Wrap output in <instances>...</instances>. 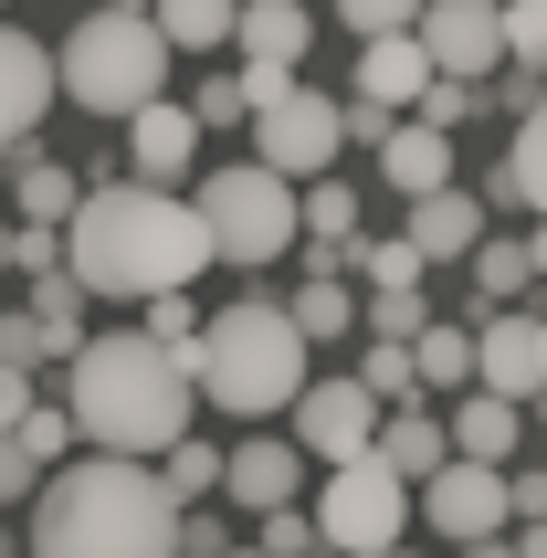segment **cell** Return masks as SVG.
<instances>
[{
    "label": "cell",
    "instance_id": "cell-1",
    "mask_svg": "<svg viewBox=\"0 0 547 558\" xmlns=\"http://www.w3.org/2000/svg\"><path fill=\"white\" fill-rule=\"evenodd\" d=\"M53 243H63V284H74V295H126V306H148V295H190L200 264H211L190 190H148V180L85 190Z\"/></svg>",
    "mask_w": 547,
    "mask_h": 558
},
{
    "label": "cell",
    "instance_id": "cell-2",
    "mask_svg": "<svg viewBox=\"0 0 547 558\" xmlns=\"http://www.w3.org/2000/svg\"><path fill=\"white\" fill-rule=\"evenodd\" d=\"M63 369H74V379H63V422H74V442H95V453L158 464V453L190 433L200 379H190V359H169V348L137 338V327H106V338H85Z\"/></svg>",
    "mask_w": 547,
    "mask_h": 558
},
{
    "label": "cell",
    "instance_id": "cell-3",
    "mask_svg": "<svg viewBox=\"0 0 547 558\" xmlns=\"http://www.w3.org/2000/svg\"><path fill=\"white\" fill-rule=\"evenodd\" d=\"M32 558H180V506L126 453L63 464L32 496Z\"/></svg>",
    "mask_w": 547,
    "mask_h": 558
},
{
    "label": "cell",
    "instance_id": "cell-4",
    "mask_svg": "<svg viewBox=\"0 0 547 558\" xmlns=\"http://www.w3.org/2000/svg\"><path fill=\"white\" fill-rule=\"evenodd\" d=\"M190 379H200V401H221L232 422H274V411H295V390L316 379V348L295 338V316L274 306V295H232V306L200 327V348H190Z\"/></svg>",
    "mask_w": 547,
    "mask_h": 558
},
{
    "label": "cell",
    "instance_id": "cell-5",
    "mask_svg": "<svg viewBox=\"0 0 547 558\" xmlns=\"http://www.w3.org/2000/svg\"><path fill=\"white\" fill-rule=\"evenodd\" d=\"M169 43H158L148 11H85V22L53 43V95H74L85 117H137L169 95Z\"/></svg>",
    "mask_w": 547,
    "mask_h": 558
},
{
    "label": "cell",
    "instance_id": "cell-6",
    "mask_svg": "<svg viewBox=\"0 0 547 558\" xmlns=\"http://www.w3.org/2000/svg\"><path fill=\"white\" fill-rule=\"evenodd\" d=\"M190 211H200V243H211V264H243V275H264V264H284V253H295V190L274 180V169H253V158L211 169V180L190 190Z\"/></svg>",
    "mask_w": 547,
    "mask_h": 558
},
{
    "label": "cell",
    "instance_id": "cell-7",
    "mask_svg": "<svg viewBox=\"0 0 547 558\" xmlns=\"http://www.w3.org/2000/svg\"><path fill=\"white\" fill-rule=\"evenodd\" d=\"M305 527H316V548H337V558H390L400 527H411V485H400L379 453H348V464H327Z\"/></svg>",
    "mask_w": 547,
    "mask_h": 558
},
{
    "label": "cell",
    "instance_id": "cell-8",
    "mask_svg": "<svg viewBox=\"0 0 547 558\" xmlns=\"http://www.w3.org/2000/svg\"><path fill=\"white\" fill-rule=\"evenodd\" d=\"M243 126H253V169H274L284 190L327 180L337 148H348V137H337V95H316V85H284L264 117H243Z\"/></svg>",
    "mask_w": 547,
    "mask_h": 558
},
{
    "label": "cell",
    "instance_id": "cell-9",
    "mask_svg": "<svg viewBox=\"0 0 547 558\" xmlns=\"http://www.w3.org/2000/svg\"><path fill=\"white\" fill-rule=\"evenodd\" d=\"M305 453V464H348V453H368L379 442V401H368L358 379H305L295 390V433H284Z\"/></svg>",
    "mask_w": 547,
    "mask_h": 558
},
{
    "label": "cell",
    "instance_id": "cell-10",
    "mask_svg": "<svg viewBox=\"0 0 547 558\" xmlns=\"http://www.w3.org/2000/svg\"><path fill=\"white\" fill-rule=\"evenodd\" d=\"M411 43H422V63L442 74V85H485L495 63H506V43H495V0H422Z\"/></svg>",
    "mask_w": 547,
    "mask_h": 558
},
{
    "label": "cell",
    "instance_id": "cell-11",
    "mask_svg": "<svg viewBox=\"0 0 547 558\" xmlns=\"http://www.w3.org/2000/svg\"><path fill=\"white\" fill-rule=\"evenodd\" d=\"M42 117H53V43L0 22V158H32Z\"/></svg>",
    "mask_w": 547,
    "mask_h": 558
},
{
    "label": "cell",
    "instance_id": "cell-12",
    "mask_svg": "<svg viewBox=\"0 0 547 558\" xmlns=\"http://www.w3.org/2000/svg\"><path fill=\"white\" fill-rule=\"evenodd\" d=\"M422 517H431V537H453V548L506 537V474H495V464H442L422 485Z\"/></svg>",
    "mask_w": 547,
    "mask_h": 558
},
{
    "label": "cell",
    "instance_id": "cell-13",
    "mask_svg": "<svg viewBox=\"0 0 547 558\" xmlns=\"http://www.w3.org/2000/svg\"><path fill=\"white\" fill-rule=\"evenodd\" d=\"M295 485H305V453L284 433H253V442H232V453H221V496L232 506H253V517H274V506H295Z\"/></svg>",
    "mask_w": 547,
    "mask_h": 558
},
{
    "label": "cell",
    "instance_id": "cell-14",
    "mask_svg": "<svg viewBox=\"0 0 547 558\" xmlns=\"http://www.w3.org/2000/svg\"><path fill=\"white\" fill-rule=\"evenodd\" d=\"M474 390H485V401H537V316H485V327H474Z\"/></svg>",
    "mask_w": 547,
    "mask_h": 558
},
{
    "label": "cell",
    "instance_id": "cell-15",
    "mask_svg": "<svg viewBox=\"0 0 547 558\" xmlns=\"http://www.w3.org/2000/svg\"><path fill=\"white\" fill-rule=\"evenodd\" d=\"M126 158H137V180H148V190H180V180H190L200 126H190L180 95H158V106H137V117H126Z\"/></svg>",
    "mask_w": 547,
    "mask_h": 558
},
{
    "label": "cell",
    "instance_id": "cell-16",
    "mask_svg": "<svg viewBox=\"0 0 547 558\" xmlns=\"http://www.w3.org/2000/svg\"><path fill=\"white\" fill-rule=\"evenodd\" d=\"M400 243L422 253V275L431 264H463V253L485 243V201H474V190H422L411 221H400Z\"/></svg>",
    "mask_w": 547,
    "mask_h": 558
},
{
    "label": "cell",
    "instance_id": "cell-17",
    "mask_svg": "<svg viewBox=\"0 0 547 558\" xmlns=\"http://www.w3.org/2000/svg\"><path fill=\"white\" fill-rule=\"evenodd\" d=\"M305 43H316V11L305 0H232V53L243 63H284L295 74Z\"/></svg>",
    "mask_w": 547,
    "mask_h": 558
},
{
    "label": "cell",
    "instance_id": "cell-18",
    "mask_svg": "<svg viewBox=\"0 0 547 558\" xmlns=\"http://www.w3.org/2000/svg\"><path fill=\"white\" fill-rule=\"evenodd\" d=\"M442 442H453V464H495V474H506V453L526 442V411H516V401H485V390H463V401L442 411Z\"/></svg>",
    "mask_w": 547,
    "mask_h": 558
},
{
    "label": "cell",
    "instance_id": "cell-19",
    "mask_svg": "<svg viewBox=\"0 0 547 558\" xmlns=\"http://www.w3.org/2000/svg\"><path fill=\"white\" fill-rule=\"evenodd\" d=\"M379 169H390V190H400V201H422V190H453V126L400 117L390 137H379Z\"/></svg>",
    "mask_w": 547,
    "mask_h": 558
},
{
    "label": "cell",
    "instance_id": "cell-20",
    "mask_svg": "<svg viewBox=\"0 0 547 558\" xmlns=\"http://www.w3.org/2000/svg\"><path fill=\"white\" fill-rule=\"evenodd\" d=\"M368 453H379V464L400 474V485H431V474L453 464V442H442V411H379V442H368Z\"/></svg>",
    "mask_w": 547,
    "mask_h": 558
},
{
    "label": "cell",
    "instance_id": "cell-21",
    "mask_svg": "<svg viewBox=\"0 0 547 558\" xmlns=\"http://www.w3.org/2000/svg\"><path fill=\"white\" fill-rule=\"evenodd\" d=\"M422 85H431V63H422V43L411 32H379V43H358V106H422Z\"/></svg>",
    "mask_w": 547,
    "mask_h": 558
},
{
    "label": "cell",
    "instance_id": "cell-22",
    "mask_svg": "<svg viewBox=\"0 0 547 558\" xmlns=\"http://www.w3.org/2000/svg\"><path fill=\"white\" fill-rule=\"evenodd\" d=\"M411 379H422V401H463L474 390V327H422L411 338Z\"/></svg>",
    "mask_w": 547,
    "mask_h": 558
},
{
    "label": "cell",
    "instance_id": "cell-23",
    "mask_svg": "<svg viewBox=\"0 0 547 558\" xmlns=\"http://www.w3.org/2000/svg\"><path fill=\"white\" fill-rule=\"evenodd\" d=\"M284 316H295V338H358V295H348V275H305L295 295H284Z\"/></svg>",
    "mask_w": 547,
    "mask_h": 558
},
{
    "label": "cell",
    "instance_id": "cell-24",
    "mask_svg": "<svg viewBox=\"0 0 547 558\" xmlns=\"http://www.w3.org/2000/svg\"><path fill=\"white\" fill-rule=\"evenodd\" d=\"M148 22L169 53H221L232 43V0H148Z\"/></svg>",
    "mask_w": 547,
    "mask_h": 558
},
{
    "label": "cell",
    "instance_id": "cell-25",
    "mask_svg": "<svg viewBox=\"0 0 547 558\" xmlns=\"http://www.w3.org/2000/svg\"><path fill=\"white\" fill-rule=\"evenodd\" d=\"M158 496H169V506H180V517H190V506H200V496H221V453H211V442H200V433H180V442H169V453H158Z\"/></svg>",
    "mask_w": 547,
    "mask_h": 558
},
{
    "label": "cell",
    "instance_id": "cell-26",
    "mask_svg": "<svg viewBox=\"0 0 547 558\" xmlns=\"http://www.w3.org/2000/svg\"><path fill=\"white\" fill-rule=\"evenodd\" d=\"M74 201H85V180H74L63 158L32 148V158H22V221H32V232H63V221H74Z\"/></svg>",
    "mask_w": 547,
    "mask_h": 558
},
{
    "label": "cell",
    "instance_id": "cell-27",
    "mask_svg": "<svg viewBox=\"0 0 547 558\" xmlns=\"http://www.w3.org/2000/svg\"><path fill=\"white\" fill-rule=\"evenodd\" d=\"M348 379H358V390H368L379 411H411V401H422V379H411V348H390V338H368Z\"/></svg>",
    "mask_w": 547,
    "mask_h": 558
},
{
    "label": "cell",
    "instance_id": "cell-28",
    "mask_svg": "<svg viewBox=\"0 0 547 558\" xmlns=\"http://www.w3.org/2000/svg\"><path fill=\"white\" fill-rule=\"evenodd\" d=\"M506 180H516V201H526V211H547V85H537V106H526L516 148H506Z\"/></svg>",
    "mask_w": 547,
    "mask_h": 558
},
{
    "label": "cell",
    "instance_id": "cell-29",
    "mask_svg": "<svg viewBox=\"0 0 547 558\" xmlns=\"http://www.w3.org/2000/svg\"><path fill=\"white\" fill-rule=\"evenodd\" d=\"M495 43L516 74H547V0H495Z\"/></svg>",
    "mask_w": 547,
    "mask_h": 558
},
{
    "label": "cell",
    "instance_id": "cell-30",
    "mask_svg": "<svg viewBox=\"0 0 547 558\" xmlns=\"http://www.w3.org/2000/svg\"><path fill=\"white\" fill-rule=\"evenodd\" d=\"M463 264H474V295H485V316H506V295H526V243H495V232H485Z\"/></svg>",
    "mask_w": 547,
    "mask_h": 558
},
{
    "label": "cell",
    "instance_id": "cell-31",
    "mask_svg": "<svg viewBox=\"0 0 547 558\" xmlns=\"http://www.w3.org/2000/svg\"><path fill=\"white\" fill-rule=\"evenodd\" d=\"M348 264L368 275V295H422V253L411 243H348Z\"/></svg>",
    "mask_w": 547,
    "mask_h": 558
},
{
    "label": "cell",
    "instance_id": "cell-32",
    "mask_svg": "<svg viewBox=\"0 0 547 558\" xmlns=\"http://www.w3.org/2000/svg\"><path fill=\"white\" fill-rule=\"evenodd\" d=\"M11 442H22V453H32L42 474H53V464H74V422H63V401H32V411H22V433H11Z\"/></svg>",
    "mask_w": 547,
    "mask_h": 558
},
{
    "label": "cell",
    "instance_id": "cell-33",
    "mask_svg": "<svg viewBox=\"0 0 547 558\" xmlns=\"http://www.w3.org/2000/svg\"><path fill=\"white\" fill-rule=\"evenodd\" d=\"M358 316H368V338H390V348H411V338L431 327L422 295H358Z\"/></svg>",
    "mask_w": 547,
    "mask_h": 558
},
{
    "label": "cell",
    "instance_id": "cell-34",
    "mask_svg": "<svg viewBox=\"0 0 547 558\" xmlns=\"http://www.w3.org/2000/svg\"><path fill=\"white\" fill-rule=\"evenodd\" d=\"M137 338H158L169 359H190V348H200V316H190V295H148V327H137Z\"/></svg>",
    "mask_w": 547,
    "mask_h": 558
},
{
    "label": "cell",
    "instance_id": "cell-35",
    "mask_svg": "<svg viewBox=\"0 0 547 558\" xmlns=\"http://www.w3.org/2000/svg\"><path fill=\"white\" fill-rule=\"evenodd\" d=\"M337 22L358 32V43H379V32H411V22H422V0H337Z\"/></svg>",
    "mask_w": 547,
    "mask_h": 558
},
{
    "label": "cell",
    "instance_id": "cell-36",
    "mask_svg": "<svg viewBox=\"0 0 547 558\" xmlns=\"http://www.w3.org/2000/svg\"><path fill=\"white\" fill-rule=\"evenodd\" d=\"M0 264H11V275H53V264H63V243L22 221V232H0Z\"/></svg>",
    "mask_w": 547,
    "mask_h": 558
},
{
    "label": "cell",
    "instance_id": "cell-37",
    "mask_svg": "<svg viewBox=\"0 0 547 558\" xmlns=\"http://www.w3.org/2000/svg\"><path fill=\"white\" fill-rule=\"evenodd\" d=\"M190 126H200V137H211V126H243V85H232V74H211V85L190 95Z\"/></svg>",
    "mask_w": 547,
    "mask_h": 558
},
{
    "label": "cell",
    "instance_id": "cell-38",
    "mask_svg": "<svg viewBox=\"0 0 547 558\" xmlns=\"http://www.w3.org/2000/svg\"><path fill=\"white\" fill-rule=\"evenodd\" d=\"M411 117H422V126H463V117H474V85H442V74H431Z\"/></svg>",
    "mask_w": 547,
    "mask_h": 558
},
{
    "label": "cell",
    "instance_id": "cell-39",
    "mask_svg": "<svg viewBox=\"0 0 547 558\" xmlns=\"http://www.w3.org/2000/svg\"><path fill=\"white\" fill-rule=\"evenodd\" d=\"M22 496H42V464H32L22 442L0 433V506H22Z\"/></svg>",
    "mask_w": 547,
    "mask_h": 558
},
{
    "label": "cell",
    "instance_id": "cell-40",
    "mask_svg": "<svg viewBox=\"0 0 547 558\" xmlns=\"http://www.w3.org/2000/svg\"><path fill=\"white\" fill-rule=\"evenodd\" d=\"M305 548H316V527H305L295 506H274L264 517V558H305Z\"/></svg>",
    "mask_w": 547,
    "mask_h": 558
},
{
    "label": "cell",
    "instance_id": "cell-41",
    "mask_svg": "<svg viewBox=\"0 0 547 558\" xmlns=\"http://www.w3.org/2000/svg\"><path fill=\"white\" fill-rule=\"evenodd\" d=\"M22 411H32V369H0V433H22Z\"/></svg>",
    "mask_w": 547,
    "mask_h": 558
},
{
    "label": "cell",
    "instance_id": "cell-42",
    "mask_svg": "<svg viewBox=\"0 0 547 558\" xmlns=\"http://www.w3.org/2000/svg\"><path fill=\"white\" fill-rule=\"evenodd\" d=\"M526 275H547V221H537V232H526Z\"/></svg>",
    "mask_w": 547,
    "mask_h": 558
},
{
    "label": "cell",
    "instance_id": "cell-43",
    "mask_svg": "<svg viewBox=\"0 0 547 558\" xmlns=\"http://www.w3.org/2000/svg\"><path fill=\"white\" fill-rule=\"evenodd\" d=\"M516 558H547V517H537V527H526V537H516Z\"/></svg>",
    "mask_w": 547,
    "mask_h": 558
},
{
    "label": "cell",
    "instance_id": "cell-44",
    "mask_svg": "<svg viewBox=\"0 0 547 558\" xmlns=\"http://www.w3.org/2000/svg\"><path fill=\"white\" fill-rule=\"evenodd\" d=\"M463 558H516V548H506V537H474V548H463Z\"/></svg>",
    "mask_w": 547,
    "mask_h": 558
},
{
    "label": "cell",
    "instance_id": "cell-45",
    "mask_svg": "<svg viewBox=\"0 0 547 558\" xmlns=\"http://www.w3.org/2000/svg\"><path fill=\"white\" fill-rule=\"evenodd\" d=\"M537 390H547V316H537Z\"/></svg>",
    "mask_w": 547,
    "mask_h": 558
},
{
    "label": "cell",
    "instance_id": "cell-46",
    "mask_svg": "<svg viewBox=\"0 0 547 558\" xmlns=\"http://www.w3.org/2000/svg\"><path fill=\"white\" fill-rule=\"evenodd\" d=\"M95 11H148V0H95Z\"/></svg>",
    "mask_w": 547,
    "mask_h": 558
},
{
    "label": "cell",
    "instance_id": "cell-47",
    "mask_svg": "<svg viewBox=\"0 0 547 558\" xmlns=\"http://www.w3.org/2000/svg\"><path fill=\"white\" fill-rule=\"evenodd\" d=\"M221 558H264V548H221Z\"/></svg>",
    "mask_w": 547,
    "mask_h": 558
},
{
    "label": "cell",
    "instance_id": "cell-48",
    "mask_svg": "<svg viewBox=\"0 0 547 558\" xmlns=\"http://www.w3.org/2000/svg\"><path fill=\"white\" fill-rule=\"evenodd\" d=\"M390 558H411V548H390Z\"/></svg>",
    "mask_w": 547,
    "mask_h": 558
}]
</instances>
